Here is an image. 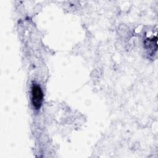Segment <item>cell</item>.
Returning <instances> with one entry per match:
<instances>
[{
    "label": "cell",
    "mask_w": 158,
    "mask_h": 158,
    "mask_svg": "<svg viewBox=\"0 0 158 158\" xmlns=\"http://www.w3.org/2000/svg\"><path fill=\"white\" fill-rule=\"evenodd\" d=\"M43 101V93L41 86L33 83L31 86V103L33 107L38 110L40 109Z\"/></svg>",
    "instance_id": "6da1fadb"
}]
</instances>
